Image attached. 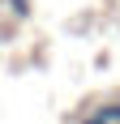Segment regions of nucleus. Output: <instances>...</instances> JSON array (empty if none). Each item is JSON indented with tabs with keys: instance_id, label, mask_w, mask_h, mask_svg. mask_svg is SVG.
<instances>
[{
	"instance_id": "f257e3e1",
	"label": "nucleus",
	"mask_w": 120,
	"mask_h": 124,
	"mask_svg": "<svg viewBox=\"0 0 120 124\" xmlns=\"http://www.w3.org/2000/svg\"><path fill=\"white\" fill-rule=\"evenodd\" d=\"M4 4H9V13L17 17V22H26V17L34 13V9H30V0H4Z\"/></svg>"
},
{
	"instance_id": "f03ea898",
	"label": "nucleus",
	"mask_w": 120,
	"mask_h": 124,
	"mask_svg": "<svg viewBox=\"0 0 120 124\" xmlns=\"http://www.w3.org/2000/svg\"><path fill=\"white\" fill-rule=\"evenodd\" d=\"M99 111L107 116L111 124H120V99H111V103H103V107H99Z\"/></svg>"
},
{
	"instance_id": "7ed1b4c3",
	"label": "nucleus",
	"mask_w": 120,
	"mask_h": 124,
	"mask_svg": "<svg viewBox=\"0 0 120 124\" xmlns=\"http://www.w3.org/2000/svg\"><path fill=\"white\" fill-rule=\"evenodd\" d=\"M77 124H111V120H107V116H103V111H90V116H86V120H77Z\"/></svg>"
}]
</instances>
